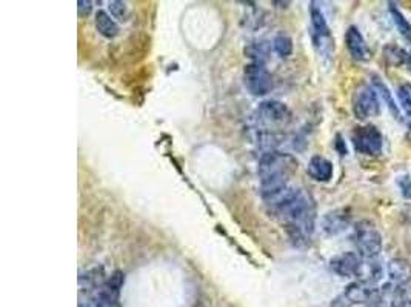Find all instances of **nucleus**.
I'll list each match as a JSON object with an SVG mask.
<instances>
[{"label": "nucleus", "mask_w": 411, "mask_h": 307, "mask_svg": "<svg viewBox=\"0 0 411 307\" xmlns=\"http://www.w3.org/2000/svg\"><path fill=\"white\" fill-rule=\"evenodd\" d=\"M379 293V286L368 284L364 281H355L345 287V292L342 295V300L345 304H362L367 306L373 301Z\"/></svg>", "instance_id": "1a4fd4ad"}, {"label": "nucleus", "mask_w": 411, "mask_h": 307, "mask_svg": "<svg viewBox=\"0 0 411 307\" xmlns=\"http://www.w3.org/2000/svg\"><path fill=\"white\" fill-rule=\"evenodd\" d=\"M110 11L111 16L117 21H125L126 14H128V8H126V4L119 2V0H114V2H110Z\"/></svg>", "instance_id": "393cba45"}, {"label": "nucleus", "mask_w": 411, "mask_h": 307, "mask_svg": "<svg viewBox=\"0 0 411 307\" xmlns=\"http://www.w3.org/2000/svg\"><path fill=\"white\" fill-rule=\"evenodd\" d=\"M351 224V212L347 207H340V209L330 211L324 215L320 222L322 232L327 236H336L342 232H345Z\"/></svg>", "instance_id": "9d476101"}, {"label": "nucleus", "mask_w": 411, "mask_h": 307, "mask_svg": "<svg viewBox=\"0 0 411 307\" xmlns=\"http://www.w3.org/2000/svg\"><path fill=\"white\" fill-rule=\"evenodd\" d=\"M399 105L407 117H411V83H402L397 88Z\"/></svg>", "instance_id": "5701e85b"}, {"label": "nucleus", "mask_w": 411, "mask_h": 307, "mask_svg": "<svg viewBox=\"0 0 411 307\" xmlns=\"http://www.w3.org/2000/svg\"><path fill=\"white\" fill-rule=\"evenodd\" d=\"M345 43L350 56L356 62H368L371 58V51L364 36L356 26H350L345 33Z\"/></svg>", "instance_id": "f8f14e48"}, {"label": "nucleus", "mask_w": 411, "mask_h": 307, "mask_svg": "<svg viewBox=\"0 0 411 307\" xmlns=\"http://www.w3.org/2000/svg\"><path fill=\"white\" fill-rule=\"evenodd\" d=\"M388 283L393 286H400L411 280V264L404 259H393L387 264Z\"/></svg>", "instance_id": "ddd939ff"}, {"label": "nucleus", "mask_w": 411, "mask_h": 307, "mask_svg": "<svg viewBox=\"0 0 411 307\" xmlns=\"http://www.w3.org/2000/svg\"><path fill=\"white\" fill-rule=\"evenodd\" d=\"M405 66H407V69L408 71L411 73V51L407 54V61H405Z\"/></svg>", "instance_id": "bb28decb"}, {"label": "nucleus", "mask_w": 411, "mask_h": 307, "mask_svg": "<svg viewBox=\"0 0 411 307\" xmlns=\"http://www.w3.org/2000/svg\"><path fill=\"white\" fill-rule=\"evenodd\" d=\"M308 175L316 182H330L333 178V163L322 155L311 157L307 167Z\"/></svg>", "instance_id": "4468645a"}, {"label": "nucleus", "mask_w": 411, "mask_h": 307, "mask_svg": "<svg viewBox=\"0 0 411 307\" xmlns=\"http://www.w3.org/2000/svg\"><path fill=\"white\" fill-rule=\"evenodd\" d=\"M291 113L288 110V106L278 100H267L259 105L256 111V118L258 122L267 126H274V125H283L290 120Z\"/></svg>", "instance_id": "6e6552de"}, {"label": "nucleus", "mask_w": 411, "mask_h": 307, "mask_svg": "<svg viewBox=\"0 0 411 307\" xmlns=\"http://www.w3.org/2000/svg\"><path fill=\"white\" fill-rule=\"evenodd\" d=\"M408 126L411 128V117H408Z\"/></svg>", "instance_id": "cd10ccee"}, {"label": "nucleus", "mask_w": 411, "mask_h": 307, "mask_svg": "<svg viewBox=\"0 0 411 307\" xmlns=\"http://www.w3.org/2000/svg\"><path fill=\"white\" fill-rule=\"evenodd\" d=\"M351 143L359 154L376 157L382 152L384 137L376 126L364 125L355 128V131L351 132Z\"/></svg>", "instance_id": "39448f33"}, {"label": "nucleus", "mask_w": 411, "mask_h": 307, "mask_svg": "<svg viewBox=\"0 0 411 307\" xmlns=\"http://www.w3.org/2000/svg\"><path fill=\"white\" fill-rule=\"evenodd\" d=\"M396 184L399 187L400 194L407 200H411V177L408 174H402L396 178Z\"/></svg>", "instance_id": "b1692460"}, {"label": "nucleus", "mask_w": 411, "mask_h": 307, "mask_svg": "<svg viewBox=\"0 0 411 307\" xmlns=\"http://www.w3.org/2000/svg\"><path fill=\"white\" fill-rule=\"evenodd\" d=\"M362 264V259L356 252H342L330 260L331 271L344 279H353L357 276Z\"/></svg>", "instance_id": "9b49d317"}, {"label": "nucleus", "mask_w": 411, "mask_h": 307, "mask_svg": "<svg viewBox=\"0 0 411 307\" xmlns=\"http://www.w3.org/2000/svg\"><path fill=\"white\" fill-rule=\"evenodd\" d=\"M91 9H93V2H90V0H79V2H77V11H79L81 17L90 14Z\"/></svg>", "instance_id": "a878e982"}, {"label": "nucleus", "mask_w": 411, "mask_h": 307, "mask_svg": "<svg viewBox=\"0 0 411 307\" xmlns=\"http://www.w3.org/2000/svg\"><path fill=\"white\" fill-rule=\"evenodd\" d=\"M353 241L359 256L364 260L377 259L384 247L382 235L377 231L375 223H371L368 220H364L356 224Z\"/></svg>", "instance_id": "7ed1b4c3"}, {"label": "nucleus", "mask_w": 411, "mask_h": 307, "mask_svg": "<svg viewBox=\"0 0 411 307\" xmlns=\"http://www.w3.org/2000/svg\"><path fill=\"white\" fill-rule=\"evenodd\" d=\"M243 83L253 95H267L273 89V77L265 65L250 63L243 71Z\"/></svg>", "instance_id": "0eeeda50"}, {"label": "nucleus", "mask_w": 411, "mask_h": 307, "mask_svg": "<svg viewBox=\"0 0 411 307\" xmlns=\"http://www.w3.org/2000/svg\"><path fill=\"white\" fill-rule=\"evenodd\" d=\"M285 223L293 240L307 241L315 231L316 209L310 194L296 187H287L276 198L268 202Z\"/></svg>", "instance_id": "f257e3e1"}, {"label": "nucleus", "mask_w": 411, "mask_h": 307, "mask_svg": "<svg viewBox=\"0 0 411 307\" xmlns=\"http://www.w3.org/2000/svg\"><path fill=\"white\" fill-rule=\"evenodd\" d=\"M353 113L359 120H367L380 114V98L371 85H362L353 97Z\"/></svg>", "instance_id": "423d86ee"}, {"label": "nucleus", "mask_w": 411, "mask_h": 307, "mask_svg": "<svg viewBox=\"0 0 411 307\" xmlns=\"http://www.w3.org/2000/svg\"><path fill=\"white\" fill-rule=\"evenodd\" d=\"M274 46V51H276L280 57H290L293 53V41L285 36V34H279L276 36L273 42Z\"/></svg>", "instance_id": "4be33fe9"}, {"label": "nucleus", "mask_w": 411, "mask_h": 307, "mask_svg": "<svg viewBox=\"0 0 411 307\" xmlns=\"http://www.w3.org/2000/svg\"><path fill=\"white\" fill-rule=\"evenodd\" d=\"M390 5V16L393 19V24L397 28L399 34L402 36L407 42L411 43V24L408 22V19L404 16V13L400 11L396 4H388Z\"/></svg>", "instance_id": "6ab92c4d"}, {"label": "nucleus", "mask_w": 411, "mask_h": 307, "mask_svg": "<svg viewBox=\"0 0 411 307\" xmlns=\"http://www.w3.org/2000/svg\"><path fill=\"white\" fill-rule=\"evenodd\" d=\"M245 54L251 58L253 63H262L267 61L270 48L265 42H253L245 48Z\"/></svg>", "instance_id": "aec40b11"}, {"label": "nucleus", "mask_w": 411, "mask_h": 307, "mask_svg": "<svg viewBox=\"0 0 411 307\" xmlns=\"http://www.w3.org/2000/svg\"><path fill=\"white\" fill-rule=\"evenodd\" d=\"M407 51H404L402 48L397 46V45H388L384 49V57L385 61L393 65V66H400V65H405L407 61Z\"/></svg>", "instance_id": "412c9836"}, {"label": "nucleus", "mask_w": 411, "mask_h": 307, "mask_svg": "<svg viewBox=\"0 0 411 307\" xmlns=\"http://www.w3.org/2000/svg\"><path fill=\"white\" fill-rule=\"evenodd\" d=\"M310 19H311L313 45H315L319 56L331 58L333 51H335V41H333L331 37L327 19L316 2L310 4Z\"/></svg>", "instance_id": "20e7f679"}, {"label": "nucleus", "mask_w": 411, "mask_h": 307, "mask_svg": "<svg viewBox=\"0 0 411 307\" xmlns=\"http://www.w3.org/2000/svg\"><path fill=\"white\" fill-rule=\"evenodd\" d=\"M371 86L375 88V91L377 93L379 98H382V100L385 102L390 113L393 114L396 118H400V110H399V106H397V103L395 100L393 93L390 91V88L385 85V82L382 80V78H380L376 74L371 76Z\"/></svg>", "instance_id": "f3484780"}, {"label": "nucleus", "mask_w": 411, "mask_h": 307, "mask_svg": "<svg viewBox=\"0 0 411 307\" xmlns=\"http://www.w3.org/2000/svg\"><path fill=\"white\" fill-rule=\"evenodd\" d=\"M105 274L102 267H93L86 272H82L79 276V292L93 293L105 283Z\"/></svg>", "instance_id": "dca6fc26"}, {"label": "nucleus", "mask_w": 411, "mask_h": 307, "mask_svg": "<svg viewBox=\"0 0 411 307\" xmlns=\"http://www.w3.org/2000/svg\"><path fill=\"white\" fill-rule=\"evenodd\" d=\"M382 276H384V266L377 261V259H373V260L362 259L360 269L356 276L359 281L377 286L379 281L382 280Z\"/></svg>", "instance_id": "2eb2a0df"}, {"label": "nucleus", "mask_w": 411, "mask_h": 307, "mask_svg": "<svg viewBox=\"0 0 411 307\" xmlns=\"http://www.w3.org/2000/svg\"><path fill=\"white\" fill-rule=\"evenodd\" d=\"M296 171L298 160L290 154L270 151L260 157L258 174L262 197L267 203L290 187L288 182Z\"/></svg>", "instance_id": "f03ea898"}, {"label": "nucleus", "mask_w": 411, "mask_h": 307, "mask_svg": "<svg viewBox=\"0 0 411 307\" xmlns=\"http://www.w3.org/2000/svg\"><path fill=\"white\" fill-rule=\"evenodd\" d=\"M96 29L106 38H114L119 34V26L114 22V19H111V16L105 11H97Z\"/></svg>", "instance_id": "a211bd4d"}]
</instances>
